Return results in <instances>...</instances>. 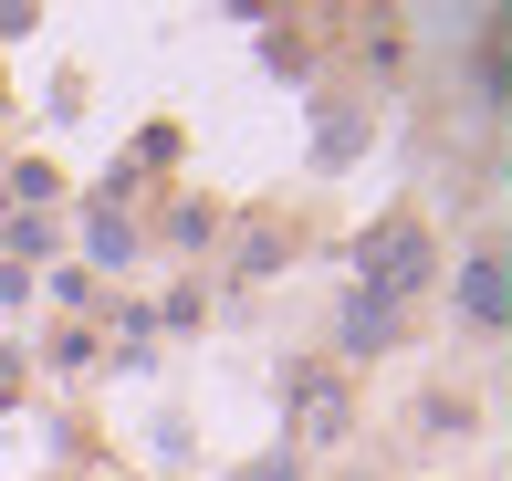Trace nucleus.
<instances>
[{"mask_svg": "<svg viewBox=\"0 0 512 481\" xmlns=\"http://www.w3.org/2000/svg\"><path fill=\"white\" fill-rule=\"evenodd\" d=\"M439 304H450V325L471 335L481 356L512 335V262H502V231H481V241H460L450 262H439Z\"/></svg>", "mask_w": 512, "mask_h": 481, "instance_id": "1", "label": "nucleus"}, {"mask_svg": "<svg viewBox=\"0 0 512 481\" xmlns=\"http://www.w3.org/2000/svg\"><path fill=\"white\" fill-rule=\"evenodd\" d=\"M439 283V241H429V220L418 210H387L377 231L356 241V293H377V304H418V293Z\"/></svg>", "mask_w": 512, "mask_h": 481, "instance_id": "2", "label": "nucleus"}, {"mask_svg": "<svg viewBox=\"0 0 512 481\" xmlns=\"http://www.w3.org/2000/svg\"><path fill=\"white\" fill-rule=\"evenodd\" d=\"M283 398H293V440L283 450H345V440H356V377H345V366L304 356L283 377Z\"/></svg>", "mask_w": 512, "mask_h": 481, "instance_id": "3", "label": "nucleus"}, {"mask_svg": "<svg viewBox=\"0 0 512 481\" xmlns=\"http://www.w3.org/2000/svg\"><path fill=\"white\" fill-rule=\"evenodd\" d=\"M398 346H408V314L345 283V304H335V356H324V366H345V377H356V366H377V356H398Z\"/></svg>", "mask_w": 512, "mask_h": 481, "instance_id": "4", "label": "nucleus"}, {"mask_svg": "<svg viewBox=\"0 0 512 481\" xmlns=\"http://www.w3.org/2000/svg\"><path fill=\"white\" fill-rule=\"evenodd\" d=\"M74 262L95 272V283H115V272H136V262H147V220H136V210H115V199H84Z\"/></svg>", "mask_w": 512, "mask_h": 481, "instance_id": "5", "label": "nucleus"}, {"mask_svg": "<svg viewBox=\"0 0 512 481\" xmlns=\"http://www.w3.org/2000/svg\"><path fill=\"white\" fill-rule=\"evenodd\" d=\"M408 429L429 450H471V440H492V398H471V387H418Z\"/></svg>", "mask_w": 512, "mask_h": 481, "instance_id": "6", "label": "nucleus"}, {"mask_svg": "<svg viewBox=\"0 0 512 481\" xmlns=\"http://www.w3.org/2000/svg\"><path fill=\"white\" fill-rule=\"evenodd\" d=\"M74 251V220L63 210H11L0 220V272H53Z\"/></svg>", "mask_w": 512, "mask_h": 481, "instance_id": "7", "label": "nucleus"}, {"mask_svg": "<svg viewBox=\"0 0 512 481\" xmlns=\"http://www.w3.org/2000/svg\"><path fill=\"white\" fill-rule=\"evenodd\" d=\"M0 199H11V210H74V178L21 147V157H0Z\"/></svg>", "mask_w": 512, "mask_h": 481, "instance_id": "8", "label": "nucleus"}, {"mask_svg": "<svg viewBox=\"0 0 512 481\" xmlns=\"http://www.w3.org/2000/svg\"><path fill=\"white\" fill-rule=\"evenodd\" d=\"M32 304H53L63 325H84V314H105V283H95V272H84V262H53V272H42V283H32Z\"/></svg>", "mask_w": 512, "mask_h": 481, "instance_id": "9", "label": "nucleus"}, {"mask_svg": "<svg viewBox=\"0 0 512 481\" xmlns=\"http://www.w3.org/2000/svg\"><path fill=\"white\" fill-rule=\"evenodd\" d=\"M42 366H53V377H95V366H105L95 325H63V335H42Z\"/></svg>", "mask_w": 512, "mask_h": 481, "instance_id": "10", "label": "nucleus"}, {"mask_svg": "<svg viewBox=\"0 0 512 481\" xmlns=\"http://www.w3.org/2000/svg\"><path fill=\"white\" fill-rule=\"evenodd\" d=\"M209 231H220V210H209V199H178V210H168V251H178V262H199Z\"/></svg>", "mask_w": 512, "mask_h": 481, "instance_id": "11", "label": "nucleus"}, {"mask_svg": "<svg viewBox=\"0 0 512 481\" xmlns=\"http://www.w3.org/2000/svg\"><path fill=\"white\" fill-rule=\"evenodd\" d=\"M262 272H283V231L251 220V231H241V283H262Z\"/></svg>", "mask_w": 512, "mask_h": 481, "instance_id": "12", "label": "nucleus"}, {"mask_svg": "<svg viewBox=\"0 0 512 481\" xmlns=\"http://www.w3.org/2000/svg\"><path fill=\"white\" fill-rule=\"evenodd\" d=\"M241 481H314L304 450H262V461H241Z\"/></svg>", "mask_w": 512, "mask_h": 481, "instance_id": "13", "label": "nucleus"}, {"mask_svg": "<svg viewBox=\"0 0 512 481\" xmlns=\"http://www.w3.org/2000/svg\"><path fill=\"white\" fill-rule=\"evenodd\" d=\"M199 314H209V293H199V283H178L168 304H157V325H199Z\"/></svg>", "mask_w": 512, "mask_h": 481, "instance_id": "14", "label": "nucleus"}, {"mask_svg": "<svg viewBox=\"0 0 512 481\" xmlns=\"http://www.w3.org/2000/svg\"><path fill=\"white\" fill-rule=\"evenodd\" d=\"M314 481H387L377 461H335V471H314Z\"/></svg>", "mask_w": 512, "mask_h": 481, "instance_id": "15", "label": "nucleus"}, {"mask_svg": "<svg viewBox=\"0 0 512 481\" xmlns=\"http://www.w3.org/2000/svg\"><path fill=\"white\" fill-rule=\"evenodd\" d=\"M0 220H11V199H0Z\"/></svg>", "mask_w": 512, "mask_h": 481, "instance_id": "16", "label": "nucleus"}, {"mask_svg": "<svg viewBox=\"0 0 512 481\" xmlns=\"http://www.w3.org/2000/svg\"><path fill=\"white\" fill-rule=\"evenodd\" d=\"M105 481H126V471H105Z\"/></svg>", "mask_w": 512, "mask_h": 481, "instance_id": "17", "label": "nucleus"}]
</instances>
